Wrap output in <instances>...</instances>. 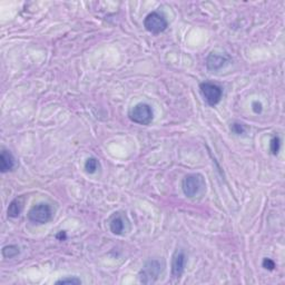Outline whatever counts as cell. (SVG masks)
Listing matches in <instances>:
<instances>
[{"mask_svg":"<svg viewBox=\"0 0 285 285\" xmlns=\"http://www.w3.org/2000/svg\"><path fill=\"white\" fill-rule=\"evenodd\" d=\"M231 132L235 135H242L246 132V128L241 123H233L231 125Z\"/></svg>","mask_w":285,"mask_h":285,"instance_id":"obj_16","label":"cell"},{"mask_svg":"<svg viewBox=\"0 0 285 285\" xmlns=\"http://www.w3.org/2000/svg\"><path fill=\"white\" fill-rule=\"evenodd\" d=\"M127 227V219L122 212H116L112 214L110 220V230L114 235H124Z\"/></svg>","mask_w":285,"mask_h":285,"instance_id":"obj_7","label":"cell"},{"mask_svg":"<svg viewBox=\"0 0 285 285\" xmlns=\"http://www.w3.org/2000/svg\"><path fill=\"white\" fill-rule=\"evenodd\" d=\"M163 263L158 260L146 262L140 272V281L144 284L155 283L163 272Z\"/></svg>","mask_w":285,"mask_h":285,"instance_id":"obj_3","label":"cell"},{"mask_svg":"<svg viewBox=\"0 0 285 285\" xmlns=\"http://www.w3.org/2000/svg\"><path fill=\"white\" fill-rule=\"evenodd\" d=\"M200 92L203 98L209 106H216L223 97V89L214 82L204 81L200 84Z\"/></svg>","mask_w":285,"mask_h":285,"instance_id":"obj_6","label":"cell"},{"mask_svg":"<svg viewBox=\"0 0 285 285\" xmlns=\"http://www.w3.org/2000/svg\"><path fill=\"white\" fill-rule=\"evenodd\" d=\"M57 236H62V241H63V238H66V233L65 232H61V233H59Z\"/></svg>","mask_w":285,"mask_h":285,"instance_id":"obj_19","label":"cell"},{"mask_svg":"<svg viewBox=\"0 0 285 285\" xmlns=\"http://www.w3.org/2000/svg\"><path fill=\"white\" fill-rule=\"evenodd\" d=\"M15 166H16V159H15L13 154L8 149L2 148L1 154H0V170H1V173L13 171Z\"/></svg>","mask_w":285,"mask_h":285,"instance_id":"obj_10","label":"cell"},{"mask_svg":"<svg viewBox=\"0 0 285 285\" xmlns=\"http://www.w3.org/2000/svg\"><path fill=\"white\" fill-rule=\"evenodd\" d=\"M54 216V212L49 204L38 203L33 205L27 214L28 220L35 224H46L50 222Z\"/></svg>","mask_w":285,"mask_h":285,"instance_id":"obj_4","label":"cell"},{"mask_svg":"<svg viewBox=\"0 0 285 285\" xmlns=\"http://www.w3.org/2000/svg\"><path fill=\"white\" fill-rule=\"evenodd\" d=\"M2 256L5 258H13V257H16L18 254L20 253L19 251V247L15 244H10V245H6L2 247Z\"/></svg>","mask_w":285,"mask_h":285,"instance_id":"obj_13","label":"cell"},{"mask_svg":"<svg viewBox=\"0 0 285 285\" xmlns=\"http://www.w3.org/2000/svg\"><path fill=\"white\" fill-rule=\"evenodd\" d=\"M130 121L138 125L148 126L154 119V111L151 105L146 103H138L130 108L128 111Z\"/></svg>","mask_w":285,"mask_h":285,"instance_id":"obj_2","label":"cell"},{"mask_svg":"<svg viewBox=\"0 0 285 285\" xmlns=\"http://www.w3.org/2000/svg\"><path fill=\"white\" fill-rule=\"evenodd\" d=\"M262 265H263L265 269H269V271H273L275 269V262L271 260V258H264Z\"/></svg>","mask_w":285,"mask_h":285,"instance_id":"obj_17","label":"cell"},{"mask_svg":"<svg viewBox=\"0 0 285 285\" xmlns=\"http://www.w3.org/2000/svg\"><path fill=\"white\" fill-rule=\"evenodd\" d=\"M252 110L255 114H261L262 111H263V105L258 100H255V102L252 103Z\"/></svg>","mask_w":285,"mask_h":285,"instance_id":"obj_18","label":"cell"},{"mask_svg":"<svg viewBox=\"0 0 285 285\" xmlns=\"http://www.w3.org/2000/svg\"><path fill=\"white\" fill-rule=\"evenodd\" d=\"M182 190L184 195L189 198H195L203 195L206 190V183L203 175L198 173L186 175L183 178Z\"/></svg>","mask_w":285,"mask_h":285,"instance_id":"obj_1","label":"cell"},{"mask_svg":"<svg viewBox=\"0 0 285 285\" xmlns=\"http://www.w3.org/2000/svg\"><path fill=\"white\" fill-rule=\"evenodd\" d=\"M25 205V197H16L15 200L10 202L8 206V209H7V214H8L9 217H13V219H16L21 214L22 209H24Z\"/></svg>","mask_w":285,"mask_h":285,"instance_id":"obj_11","label":"cell"},{"mask_svg":"<svg viewBox=\"0 0 285 285\" xmlns=\"http://www.w3.org/2000/svg\"><path fill=\"white\" fill-rule=\"evenodd\" d=\"M280 147H281V140L279 136H274L269 142V149H271V153L273 155L276 156L277 154L280 152Z\"/></svg>","mask_w":285,"mask_h":285,"instance_id":"obj_14","label":"cell"},{"mask_svg":"<svg viewBox=\"0 0 285 285\" xmlns=\"http://www.w3.org/2000/svg\"><path fill=\"white\" fill-rule=\"evenodd\" d=\"M100 168V163L96 157H89L85 162V171L88 174H95Z\"/></svg>","mask_w":285,"mask_h":285,"instance_id":"obj_12","label":"cell"},{"mask_svg":"<svg viewBox=\"0 0 285 285\" xmlns=\"http://www.w3.org/2000/svg\"><path fill=\"white\" fill-rule=\"evenodd\" d=\"M186 256L182 250H176L172 257V275L175 279H179L185 271Z\"/></svg>","mask_w":285,"mask_h":285,"instance_id":"obj_8","label":"cell"},{"mask_svg":"<svg viewBox=\"0 0 285 285\" xmlns=\"http://www.w3.org/2000/svg\"><path fill=\"white\" fill-rule=\"evenodd\" d=\"M228 63H230V58L227 56L212 52V54L208 55L207 59H206V67H207L208 70L216 71L224 68Z\"/></svg>","mask_w":285,"mask_h":285,"instance_id":"obj_9","label":"cell"},{"mask_svg":"<svg viewBox=\"0 0 285 285\" xmlns=\"http://www.w3.org/2000/svg\"><path fill=\"white\" fill-rule=\"evenodd\" d=\"M56 284H81V281L77 276H67L58 280Z\"/></svg>","mask_w":285,"mask_h":285,"instance_id":"obj_15","label":"cell"},{"mask_svg":"<svg viewBox=\"0 0 285 285\" xmlns=\"http://www.w3.org/2000/svg\"><path fill=\"white\" fill-rule=\"evenodd\" d=\"M144 27L147 32L158 35V33L165 32L168 27V21L163 14L158 11H152L144 19Z\"/></svg>","mask_w":285,"mask_h":285,"instance_id":"obj_5","label":"cell"}]
</instances>
